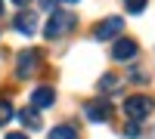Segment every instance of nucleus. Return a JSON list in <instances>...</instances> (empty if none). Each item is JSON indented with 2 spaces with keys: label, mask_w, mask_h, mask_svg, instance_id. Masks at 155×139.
<instances>
[{
  "label": "nucleus",
  "mask_w": 155,
  "mask_h": 139,
  "mask_svg": "<svg viewBox=\"0 0 155 139\" xmlns=\"http://www.w3.org/2000/svg\"><path fill=\"white\" fill-rule=\"evenodd\" d=\"M74 28H78V16L59 9V12H53V19L47 22V37L50 40H59V37H68Z\"/></svg>",
  "instance_id": "f257e3e1"
},
{
  "label": "nucleus",
  "mask_w": 155,
  "mask_h": 139,
  "mask_svg": "<svg viewBox=\"0 0 155 139\" xmlns=\"http://www.w3.org/2000/svg\"><path fill=\"white\" fill-rule=\"evenodd\" d=\"M41 62H44L41 49H22V53L16 56V74L19 77H31V74L41 71Z\"/></svg>",
  "instance_id": "f03ea898"
},
{
  "label": "nucleus",
  "mask_w": 155,
  "mask_h": 139,
  "mask_svg": "<svg viewBox=\"0 0 155 139\" xmlns=\"http://www.w3.org/2000/svg\"><path fill=\"white\" fill-rule=\"evenodd\" d=\"M124 115H127V121H134V124L146 121L152 115V99L149 96H127L124 99Z\"/></svg>",
  "instance_id": "7ed1b4c3"
},
{
  "label": "nucleus",
  "mask_w": 155,
  "mask_h": 139,
  "mask_svg": "<svg viewBox=\"0 0 155 139\" xmlns=\"http://www.w3.org/2000/svg\"><path fill=\"white\" fill-rule=\"evenodd\" d=\"M124 31V19H118V16H112V19H102L96 28H93V34H96V40H112V37H118Z\"/></svg>",
  "instance_id": "20e7f679"
},
{
  "label": "nucleus",
  "mask_w": 155,
  "mask_h": 139,
  "mask_svg": "<svg viewBox=\"0 0 155 139\" xmlns=\"http://www.w3.org/2000/svg\"><path fill=\"white\" fill-rule=\"evenodd\" d=\"M137 53H140V46H137L134 37H121L118 34V40H115V46H112V56L118 62H127V59H137Z\"/></svg>",
  "instance_id": "39448f33"
},
{
  "label": "nucleus",
  "mask_w": 155,
  "mask_h": 139,
  "mask_svg": "<svg viewBox=\"0 0 155 139\" xmlns=\"http://www.w3.org/2000/svg\"><path fill=\"white\" fill-rule=\"evenodd\" d=\"M84 115H87V121H93V124H106V121H112V105L109 102H102V99H93V102H87L84 105Z\"/></svg>",
  "instance_id": "423d86ee"
},
{
  "label": "nucleus",
  "mask_w": 155,
  "mask_h": 139,
  "mask_svg": "<svg viewBox=\"0 0 155 139\" xmlns=\"http://www.w3.org/2000/svg\"><path fill=\"white\" fill-rule=\"evenodd\" d=\"M12 25H16L19 34H28V37H31V34L37 31V12H31V9H28V12H19Z\"/></svg>",
  "instance_id": "0eeeda50"
},
{
  "label": "nucleus",
  "mask_w": 155,
  "mask_h": 139,
  "mask_svg": "<svg viewBox=\"0 0 155 139\" xmlns=\"http://www.w3.org/2000/svg\"><path fill=\"white\" fill-rule=\"evenodd\" d=\"M53 102H56L53 87H37V90L31 93V105L34 108H47V105H53Z\"/></svg>",
  "instance_id": "6e6552de"
},
{
  "label": "nucleus",
  "mask_w": 155,
  "mask_h": 139,
  "mask_svg": "<svg viewBox=\"0 0 155 139\" xmlns=\"http://www.w3.org/2000/svg\"><path fill=\"white\" fill-rule=\"evenodd\" d=\"M19 121H22L28 130H41V115H37L34 105H31V108H22V111H19Z\"/></svg>",
  "instance_id": "1a4fd4ad"
},
{
  "label": "nucleus",
  "mask_w": 155,
  "mask_h": 139,
  "mask_svg": "<svg viewBox=\"0 0 155 139\" xmlns=\"http://www.w3.org/2000/svg\"><path fill=\"white\" fill-rule=\"evenodd\" d=\"M47 139H78V130H74V127H68V124H59V127L50 130V136H47Z\"/></svg>",
  "instance_id": "9d476101"
},
{
  "label": "nucleus",
  "mask_w": 155,
  "mask_h": 139,
  "mask_svg": "<svg viewBox=\"0 0 155 139\" xmlns=\"http://www.w3.org/2000/svg\"><path fill=\"white\" fill-rule=\"evenodd\" d=\"M118 90V77L115 74H102L99 77V93H115Z\"/></svg>",
  "instance_id": "9b49d317"
},
{
  "label": "nucleus",
  "mask_w": 155,
  "mask_h": 139,
  "mask_svg": "<svg viewBox=\"0 0 155 139\" xmlns=\"http://www.w3.org/2000/svg\"><path fill=\"white\" fill-rule=\"evenodd\" d=\"M6 121H12V105L6 102V99H0V127H3Z\"/></svg>",
  "instance_id": "f8f14e48"
},
{
  "label": "nucleus",
  "mask_w": 155,
  "mask_h": 139,
  "mask_svg": "<svg viewBox=\"0 0 155 139\" xmlns=\"http://www.w3.org/2000/svg\"><path fill=\"white\" fill-rule=\"evenodd\" d=\"M146 3H149V0H124L127 12H134V16H137V12H143V9H146Z\"/></svg>",
  "instance_id": "ddd939ff"
},
{
  "label": "nucleus",
  "mask_w": 155,
  "mask_h": 139,
  "mask_svg": "<svg viewBox=\"0 0 155 139\" xmlns=\"http://www.w3.org/2000/svg\"><path fill=\"white\" fill-rule=\"evenodd\" d=\"M124 136H127V139H137V136H140V127H137L134 121H130V124L124 127Z\"/></svg>",
  "instance_id": "4468645a"
},
{
  "label": "nucleus",
  "mask_w": 155,
  "mask_h": 139,
  "mask_svg": "<svg viewBox=\"0 0 155 139\" xmlns=\"http://www.w3.org/2000/svg\"><path fill=\"white\" fill-rule=\"evenodd\" d=\"M6 139H28V136H25V133H9Z\"/></svg>",
  "instance_id": "2eb2a0df"
},
{
  "label": "nucleus",
  "mask_w": 155,
  "mask_h": 139,
  "mask_svg": "<svg viewBox=\"0 0 155 139\" xmlns=\"http://www.w3.org/2000/svg\"><path fill=\"white\" fill-rule=\"evenodd\" d=\"M12 3H16V6H28L31 0H12Z\"/></svg>",
  "instance_id": "dca6fc26"
},
{
  "label": "nucleus",
  "mask_w": 155,
  "mask_h": 139,
  "mask_svg": "<svg viewBox=\"0 0 155 139\" xmlns=\"http://www.w3.org/2000/svg\"><path fill=\"white\" fill-rule=\"evenodd\" d=\"M59 3H78V0H59Z\"/></svg>",
  "instance_id": "f3484780"
},
{
  "label": "nucleus",
  "mask_w": 155,
  "mask_h": 139,
  "mask_svg": "<svg viewBox=\"0 0 155 139\" xmlns=\"http://www.w3.org/2000/svg\"><path fill=\"white\" fill-rule=\"evenodd\" d=\"M0 12H3V0H0Z\"/></svg>",
  "instance_id": "a211bd4d"
}]
</instances>
